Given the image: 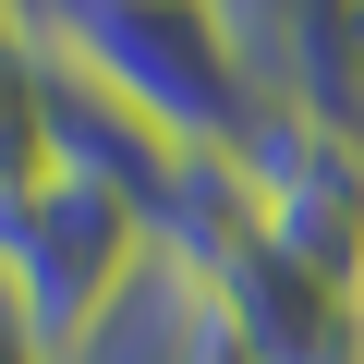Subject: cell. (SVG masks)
<instances>
[{
	"instance_id": "cell-1",
	"label": "cell",
	"mask_w": 364,
	"mask_h": 364,
	"mask_svg": "<svg viewBox=\"0 0 364 364\" xmlns=\"http://www.w3.org/2000/svg\"><path fill=\"white\" fill-rule=\"evenodd\" d=\"M25 37L61 49L73 73H97L182 158H231L243 122H255V73L231 49V13H195V0H61V13H25Z\"/></svg>"
},
{
	"instance_id": "cell-2",
	"label": "cell",
	"mask_w": 364,
	"mask_h": 364,
	"mask_svg": "<svg viewBox=\"0 0 364 364\" xmlns=\"http://www.w3.org/2000/svg\"><path fill=\"white\" fill-rule=\"evenodd\" d=\"M146 255H158L146 207L85 195V182H37L25 207H0V291H13V316L37 328L49 364H73L122 316V291L146 279Z\"/></svg>"
},
{
	"instance_id": "cell-3",
	"label": "cell",
	"mask_w": 364,
	"mask_h": 364,
	"mask_svg": "<svg viewBox=\"0 0 364 364\" xmlns=\"http://www.w3.org/2000/svg\"><path fill=\"white\" fill-rule=\"evenodd\" d=\"M231 182L255 207V243L279 267H304L316 291L364 304V134L304 122V109H255L231 146Z\"/></svg>"
},
{
	"instance_id": "cell-4",
	"label": "cell",
	"mask_w": 364,
	"mask_h": 364,
	"mask_svg": "<svg viewBox=\"0 0 364 364\" xmlns=\"http://www.w3.org/2000/svg\"><path fill=\"white\" fill-rule=\"evenodd\" d=\"M219 304L243 316L255 364H364V304L352 291H316L304 267H279L267 243H243L219 267Z\"/></svg>"
},
{
	"instance_id": "cell-5",
	"label": "cell",
	"mask_w": 364,
	"mask_h": 364,
	"mask_svg": "<svg viewBox=\"0 0 364 364\" xmlns=\"http://www.w3.org/2000/svg\"><path fill=\"white\" fill-rule=\"evenodd\" d=\"M49 182V122H37V49L0 13V207H25Z\"/></svg>"
}]
</instances>
